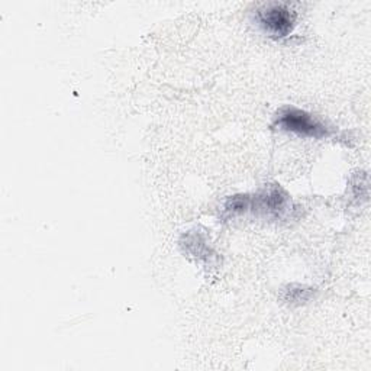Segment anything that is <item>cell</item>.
Wrapping results in <instances>:
<instances>
[{"label":"cell","instance_id":"cell-1","mask_svg":"<svg viewBox=\"0 0 371 371\" xmlns=\"http://www.w3.org/2000/svg\"><path fill=\"white\" fill-rule=\"evenodd\" d=\"M274 125L280 129H285L289 132H294L300 136L306 138H325L329 136V129L324 125L322 122L313 118L310 113L293 108V106H287L278 111L276 116Z\"/></svg>","mask_w":371,"mask_h":371},{"label":"cell","instance_id":"cell-2","mask_svg":"<svg viewBox=\"0 0 371 371\" xmlns=\"http://www.w3.org/2000/svg\"><path fill=\"white\" fill-rule=\"evenodd\" d=\"M257 17L264 31L274 37H286L294 26L296 12L286 3H269L258 9Z\"/></svg>","mask_w":371,"mask_h":371},{"label":"cell","instance_id":"cell-3","mask_svg":"<svg viewBox=\"0 0 371 371\" xmlns=\"http://www.w3.org/2000/svg\"><path fill=\"white\" fill-rule=\"evenodd\" d=\"M287 203H289L287 193L278 186H273L269 190H266L264 196L261 198V207L276 216H278L286 210Z\"/></svg>","mask_w":371,"mask_h":371},{"label":"cell","instance_id":"cell-4","mask_svg":"<svg viewBox=\"0 0 371 371\" xmlns=\"http://www.w3.org/2000/svg\"><path fill=\"white\" fill-rule=\"evenodd\" d=\"M253 206V198L248 194H237V196L229 198L225 205V214L229 216H234L238 214H244Z\"/></svg>","mask_w":371,"mask_h":371},{"label":"cell","instance_id":"cell-5","mask_svg":"<svg viewBox=\"0 0 371 371\" xmlns=\"http://www.w3.org/2000/svg\"><path fill=\"white\" fill-rule=\"evenodd\" d=\"M289 293V300L290 302H306V300L310 297V290H305V287L302 286H297V290L293 289V286H290Z\"/></svg>","mask_w":371,"mask_h":371}]
</instances>
